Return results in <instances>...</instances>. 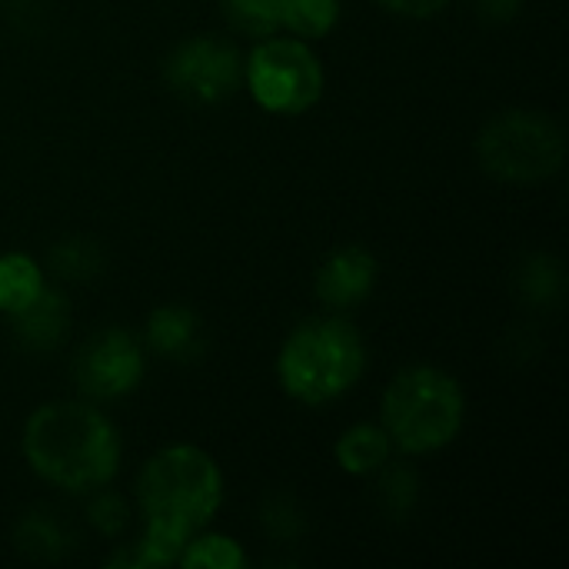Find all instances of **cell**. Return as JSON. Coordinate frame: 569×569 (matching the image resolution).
<instances>
[{
    "instance_id": "cell-20",
    "label": "cell",
    "mask_w": 569,
    "mask_h": 569,
    "mask_svg": "<svg viewBox=\"0 0 569 569\" xmlns=\"http://www.w3.org/2000/svg\"><path fill=\"white\" fill-rule=\"evenodd\" d=\"M87 517H90V523L100 530V533H107V537H117L123 527H127V507H123V500L120 497H113V493H97L93 500H90V507H87Z\"/></svg>"
},
{
    "instance_id": "cell-4",
    "label": "cell",
    "mask_w": 569,
    "mask_h": 569,
    "mask_svg": "<svg viewBox=\"0 0 569 569\" xmlns=\"http://www.w3.org/2000/svg\"><path fill=\"white\" fill-rule=\"evenodd\" d=\"M467 423V393L440 367L420 363L400 370L380 397V427L393 450L427 457L450 447Z\"/></svg>"
},
{
    "instance_id": "cell-17",
    "label": "cell",
    "mask_w": 569,
    "mask_h": 569,
    "mask_svg": "<svg viewBox=\"0 0 569 569\" xmlns=\"http://www.w3.org/2000/svg\"><path fill=\"white\" fill-rule=\"evenodd\" d=\"M17 547L30 560H57L63 553V533L53 520L33 513L17 527Z\"/></svg>"
},
{
    "instance_id": "cell-11",
    "label": "cell",
    "mask_w": 569,
    "mask_h": 569,
    "mask_svg": "<svg viewBox=\"0 0 569 569\" xmlns=\"http://www.w3.org/2000/svg\"><path fill=\"white\" fill-rule=\"evenodd\" d=\"M147 347L160 357H190L200 347V317L190 307L167 303L157 307L147 320Z\"/></svg>"
},
{
    "instance_id": "cell-9",
    "label": "cell",
    "mask_w": 569,
    "mask_h": 569,
    "mask_svg": "<svg viewBox=\"0 0 569 569\" xmlns=\"http://www.w3.org/2000/svg\"><path fill=\"white\" fill-rule=\"evenodd\" d=\"M377 277L380 263L367 247H340L317 270V300L333 313L353 310L373 293Z\"/></svg>"
},
{
    "instance_id": "cell-15",
    "label": "cell",
    "mask_w": 569,
    "mask_h": 569,
    "mask_svg": "<svg viewBox=\"0 0 569 569\" xmlns=\"http://www.w3.org/2000/svg\"><path fill=\"white\" fill-rule=\"evenodd\" d=\"M340 23V0H283L280 30L300 40H323Z\"/></svg>"
},
{
    "instance_id": "cell-18",
    "label": "cell",
    "mask_w": 569,
    "mask_h": 569,
    "mask_svg": "<svg viewBox=\"0 0 569 569\" xmlns=\"http://www.w3.org/2000/svg\"><path fill=\"white\" fill-rule=\"evenodd\" d=\"M520 290L533 300V303H553L563 297V270L553 257H533L523 267L520 277Z\"/></svg>"
},
{
    "instance_id": "cell-12",
    "label": "cell",
    "mask_w": 569,
    "mask_h": 569,
    "mask_svg": "<svg viewBox=\"0 0 569 569\" xmlns=\"http://www.w3.org/2000/svg\"><path fill=\"white\" fill-rule=\"evenodd\" d=\"M10 320H13V327H17L20 343L30 347V350H53V347L63 340L67 327H70L67 300H63L60 293H53L50 287H47L27 310L13 313Z\"/></svg>"
},
{
    "instance_id": "cell-16",
    "label": "cell",
    "mask_w": 569,
    "mask_h": 569,
    "mask_svg": "<svg viewBox=\"0 0 569 569\" xmlns=\"http://www.w3.org/2000/svg\"><path fill=\"white\" fill-rule=\"evenodd\" d=\"M227 20L250 37H270L280 33V17H283V0H223Z\"/></svg>"
},
{
    "instance_id": "cell-1",
    "label": "cell",
    "mask_w": 569,
    "mask_h": 569,
    "mask_svg": "<svg viewBox=\"0 0 569 569\" xmlns=\"http://www.w3.org/2000/svg\"><path fill=\"white\" fill-rule=\"evenodd\" d=\"M137 507L143 537L123 553H113L107 567H173L183 543L220 513L223 470L193 443L163 447L137 473Z\"/></svg>"
},
{
    "instance_id": "cell-2",
    "label": "cell",
    "mask_w": 569,
    "mask_h": 569,
    "mask_svg": "<svg viewBox=\"0 0 569 569\" xmlns=\"http://www.w3.org/2000/svg\"><path fill=\"white\" fill-rule=\"evenodd\" d=\"M27 467L63 493H97L110 487L123 460L113 420L90 400H50L37 407L20 433Z\"/></svg>"
},
{
    "instance_id": "cell-13",
    "label": "cell",
    "mask_w": 569,
    "mask_h": 569,
    "mask_svg": "<svg viewBox=\"0 0 569 569\" xmlns=\"http://www.w3.org/2000/svg\"><path fill=\"white\" fill-rule=\"evenodd\" d=\"M47 290L43 270L30 253L7 250L0 253V313L13 317L27 310Z\"/></svg>"
},
{
    "instance_id": "cell-19",
    "label": "cell",
    "mask_w": 569,
    "mask_h": 569,
    "mask_svg": "<svg viewBox=\"0 0 569 569\" xmlns=\"http://www.w3.org/2000/svg\"><path fill=\"white\" fill-rule=\"evenodd\" d=\"M53 270L67 280H87L97 273L100 267V250L90 243V240H67V243H57L53 253Z\"/></svg>"
},
{
    "instance_id": "cell-5",
    "label": "cell",
    "mask_w": 569,
    "mask_h": 569,
    "mask_svg": "<svg viewBox=\"0 0 569 569\" xmlns=\"http://www.w3.org/2000/svg\"><path fill=\"white\" fill-rule=\"evenodd\" d=\"M563 130L540 110L497 113L477 137L480 167L503 183H543L563 167Z\"/></svg>"
},
{
    "instance_id": "cell-7",
    "label": "cell",
    "mask_w": 569,
    "mask_h": 569,
    "mask_svg": "<svg viewBox=\"0 0 569 569\" xmlns=\"http://www.w3.org/2000/svg\"><path fill=\"white\" fill-rule=\"evenodd\" d=\"M163 77L177 97L210 107L230 100L240 90L243 57L220 37H187L170 50Z\"/></svg>"
},
{
    "instance_id": "cell-21",
    "label": "cell",
    "mask_w": 569,
    "mask_h": 569,
    "mask_svg": "<svg viewBox=\"0 0 569 569\" xmlns=\"http://www.w3.org/2000/svg\"><path fill=\"white\" fill-rule=\"evenodd\" d=\"M377 3L393 17H407V20H430L450 7V0H377Z\"/></svg>"
},
{
    "instance_id": "cell-10",
    "label": "cell",
    "mask_w": 569,
    "mask_h": 569,
    "mask_svg": "<svg viewBox=\"0 0 569 569\" xmlns=\"http://www.w3.org/2000/svg\"><path fill=\"white\" fill-rule=\"evenodd\" d=\"M393 443L380 423H353L333 443V460L347 477H373L390 463Z\"/></svg>"
},
{
    "instance_id": "cell-22",
    "label": "cell",
    "mask_w": 569,
    "mask_h": 569,
    "mask_svg": "<svg viewBox=\"0 0 569 569\" xmlns=\"http://www.w3.org/2000/svg\"><path fill=\"white\" fill-rule=\"evenodd\" d=\"M480 13L493 23H503V20H513L523 7V0H477Z\"/></svg>"
},
{
    "instance_id": "cell-14",
    "label": "cell",
    "mask_w": 569,
    "mask_h": 569,
    "mask_svg": "<svg viewBox=\"0 0 569 569\" xmlns=\"http://www.w3.org/2000/svg\"><path fill=\"white\" fill-rule=\"evenodd\" d=\"M177 567L183 569H243L247 567V553L243 547L227 537V533H210V530H200L193 533L183 550H180V560Z\"/></svg>"
},
{
    "instance_id": "cell-8",
    "label": "cell",
    "mask_w": 569,
    "mask_h": 569,
    "mask_svg": "<svg viewBox=\"0 0 569 569\" xmlns=\"http://www.w3.org/2000/svg\"><path fill=\"white\" fill-rule=\"evenodd\" d=\"M143 373L147 350L123 327H110L90 337L73 363L77 390L87 400H120L143 383Z\"/></svg>"
},
{
    "instance_id": "cell-6",
    "label": "cell",
    "mask_w": 569,
    "mask_h": 569,
    "mask_svg": "<svg viewBox=\"0 0 569 569\" xmlns=\"http://www.w3.org/2000/svg\"><path fill=\"white\" fill-rule=\"evenodd\" d=\"M243 83L260 110L277 117H300L323 97L327 73L310 47L293 33L260 37L243 57Z\"/></svg>"
},
{
    "instance_id": "cell-3",
    "label": "cell",
    "mask_w": 569,
    "mask_h": 569,
    "mask_svg": "<svg viewBox=\"0 0 569 569\" xmlns=\"http://www.w3.org/2000/svg\"><path fill=\"white\" fill-rule=\"evenodd\" d=\"M363 373L367 340L347 317L333 310L327 317L297 323L277 353L280 390L303 407H323L347 397Z\"/></svg>"
}]
</instances>
